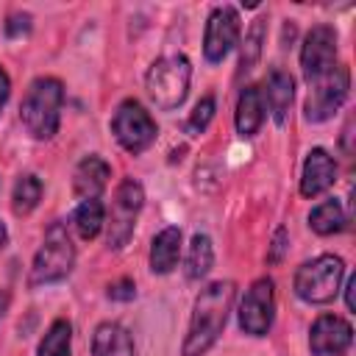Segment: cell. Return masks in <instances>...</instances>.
<instances>
[{
	"instance_id": "ba28073f",
	"label": "cell",
	"mask_w": 356,
	"mask_h": 356,
	"mask_svg": "<svg viewBox=\"0 0 356 356\" xmlns=\"http://www.w3.org/2000/svg\"><path fill=\"white\" fill-rule=\"evenodd\" d=\"M145 203V189L139 181L134 178H122L117 192H114V203H111V214H108V248L120 250L128 245L131 234H134V220L139 214Z\"/></svg>"
},
{
	"instance_id": "cb8c5ba5",
	"label": "cell",
	"mask_w": 356,
	"mask_h": 356,
	"mask_svg": "<svg viewBox=\"0 0 356 356\" xmlns=\"http://www.w3.org/2000/svg\"><path fill=\"white\" fill-rule=\"evenodd\" d=\"M264 28H267V19L264 17H259V19L250 22V28L245 33V42H242V56H239V70L242 72H250L259 64L261 44H264Z\"/></svg>"
},
{
	"instance_id": "484cf974",
	"label": "cell",
	"mask_w": 356,
	"mask_h": 356,
	"mask_svg": "<svg viewBox=\"0 0 356 356\" xmlns=\"http://www.w3.org/2000/svg\"><path fill=\"white\" fill-rule=\"evenodd\" d=\"M28 31H31V14L17 11V14L8 17V22H6V36H8V39H17V36H22V33H28Z\"/></svg>"
},
{
	"instance_id": "8fae6325",
	"label": "cell",
	"mask_w": 356,
	"mask_h": 356,
	"mask_svg": "<svg viewBox=\"0 0 356 356\" xmlns=\"http://www.w3.org/2000/svg\"><path fill=\"white\" fill-rule=\"evenodd\" d=\"M239 39V17L231 6H217L209 14L206 22V33H203V56L206 61L217 64L228 56V50L236 44Z\"/></svg>"
},
{
	"instance_id": "4dcf8cb0",
	"label": "cell",
	"mask_w": 356,
	"mask_h": 356,
	"mask_svg": "<svg viewBox=\"0 0 356 356\" xmlns=\"http://www.w3.org/2000/svg\"><path fill=\"white\" fill-rule=\"evenodd\" d=\"M6 309H8V292H6V289H0V320H3Z\"/></svg>"
},
{
	"instance_id": "d6986e66",
	"label": "cell",
	"mask_w": 356,
	"mask_h": 356,
	"mask_svg": "<svg viewBox=\"0 0 356 356\" xmlns=\"http://www.w3.org/2000/svg\"><path fill=\"white\" fill-rule=\"evenodd\" d=\"M214 267V245L206 234H195L186 250V261H184V273L189 281H200L209 275V270Z\"/></svg>"
},
{
	"instance_id": "5bb4252c",
	"label": "cell",
	"mask_w": 356,
	"mask_h": 356,
	"mask_svg": "<svg viewBox=\"0 0 356 356\" xmlns=\"http://www.w3.org/2000/svg\"><path fill=\"white\" fill-rule=\"evenodd\" d=\"M108 175H111V167L100 159V156H86L78 161L75 167V175H72V189L81 200H92V197H100V192L106 189L108 184Z\"/></svg>"
},
{
	"instance_id": "7c38bea8",
	"label": "cell",
	"mask_w": 356,
	"mask_h": 356,
	"mask_svg": "<svg viewBox=\"0 0 356 356\" xmlns=\"http://www.w3.org/2000/svg\"><path fill=\"white\" fill-rule=\"evenodd\" d=\"M353 342V328L337 314H320L309 334V348L314 356H345Z\"/></svg>"
},
{
	"instance_id": "9a60e30c",
	"label": "cell",
	"mask_w": 356,
	"mask_h": 356,
	"mask_svg": "<svg viewBox=\"0 0 356 356\" xmlns=\"http://www.w3.org/2000/svg\"><path fill=\"white\" fill-rule=\"evenodd\" d=\"M264 97H267V106H270V114H273L275 125H284L289 120V106H292V97H295L292 75L273 67L267 81H264Z\"/></svg>"
},
{
	"instance_id": "f546056e",
	"label": "cell",
	"mask_w": 356,
	"mask_h": 356,
	"mask_svg": "<svg viewBox=\"0 0 356 356\" xmlns=\"http://www.w3.org/2000/svg\"><path fill=\"white\" fill-rule=\"evenodd\" d=\"M353 289H356V275H350L348 278V284H345V306L353 312L356 309V300H353Z\"/></svg>"
},
{
	"instance_id": "52a82bcc",
	"label": "cell",
	"mask_w": 356,
	"mask_h": 356,
	"mask_svg": "<svg viewBox=\"0 0 356 356\" xmlns=\"http://www.w3.org/2000/svg\"><path fill=\"white\" fill-rule=\"evenodd\" d=\"M348 89H350V72H348V67H334L323 78L312 81V89H309V97H306V106H303L306 120L309 122H325V120H331L339 111V106L345 103Z\"/></svg>"
},
{
	"instance_id": "ffe728a7",
	"label": "cell",
	"mask_w": 356,
	"mask_h": 356,
	"mask_svg": "<svg viewBox=\"0 0 356 356\" xmlns=\"http://www.w3.org/2000/svg\"><path fill=\"white\" fill-rule=\"evenodd\" d=\"M103 222H106V209H103V203L97 197L81 200L78 209L72 211V225H75L81 239H95L100 234Z\"/></svg>"
},
{
	"instance_id": "4316f807",
	"label": "cell",
	"mask_w": 356,
	"mask_h": 356,
	"mask_svg": "<svg viewBox=\"0 0 356 356\" xmlns=\"http://www.w3.org/2000/svg\"><path fill=\"white\" fill-rule=\"evenodd\" d=\"M108 298L111 300H134L136 298V284L131 278H122V281L108 286Z\"/></svg>"
},
{
	"instance_id": "2e32d148",
	"label": "cell",
	"mask_w": 356,
	"mask_h": 356,
	"mask_svg": "<svg viewBox=\"0 0 356 356\" xmlns=\"http://www.w3.org/2000/svg\"><path fill=\"white\" fill-rule=\"evenodd\" d=\"M236 134L239 136H256L261 122H264V97L259 86H245L239 100H236Z\"/></svg>"
},
{
	"instance_id": "9c48e42d",
	"label": "cell",
	"mask_w": 356,
	"mask_h": 356,
	"mask_svg": "<svg viewBox=\"0 0 356 356\" xmlns=\"http://www.w3.org/2000/svg\"><path fill=\"white\" fill-rule=\"evenodd\" d=\"M275 317V289L270 278H259L239 303V328L250 337H264Z\"/></svg>"
},
{
	"instance_id": "44dd1931",
	"label": "cell",
	"mask_w": 356,
	"mask_h": 356,
	"mask_svg": "<svg viewBox=\"0 0 356 356\" xmlns=\"http://www.w3.org/2000/svg\"><path fill=\"white\" fill-rule=\"evenodd\" d=\"M309 225H312V231L320 234V236H328V234L342 231V228H345V211H342L339 200L328 197V200L317 203V206L312 209V214H309Z\"/></svg>"
},
{
	"instance_id": "30bf717a",
	"label": "cell",
	"mask_w": 356,
	"mask_h": 356,
	"mask_svg": "<svg viewBox=\"0 0 356 356\" xmlns=\"http://www.w3.org/2000/svg\"><path fill=\"white\" fill-rule=\"evenodd\" d=\"M337 31L331 25H314L300 47V67L306 81H317L325 72H331L337 64Z\"/></svg>"
},
{
	"instance_id": "83f0119b",
	"label": "cell",
	"mask_w": 356,
	"mask_h": 356,
	"mask_svg": "<svg viewBox=\"0 0 356 356\" xmlns=\"http://www.w3.org/2000/svg\"><path fill=\"white\" fill-rule=\"evenodd\" d=\"M284 253H286V231H284V228H278V231H275V236H273V245H270L267 261L278 264V261L284 259Z\"/></svg>"
},
{
	"instance_id": "5b68a950",
	"label": "cell",
	"mask_w": 356,
	"mask_h": 356,
	"mask_svg": "<svg viewBox=\"0 0 356 356\" xmlns=\"http://www.w3.org/2000/svg\"><path fill=\"white\" fill-rule=\"evenodd\" d=\"M345 264L339 256H317L295 273V295L306 303H331L339 292Z\"/></svg>"
},
{
	"instance_id": "7402d4cb",
	"label": "cell",
	"mask_w": 356,
	"mask_h": 356,
	"mask_svg": "<svg viewBox=\"0 0 356 356\" xmlns=\"http://www.w3.org/2000/svg\"><path fill=\"white\" fill-rule=\"evenodd\" d=\"M72 353V325L70 320H56L39 342V356H70Z\"/></svg>"
},
{
	"instance_id": "f1b7e54d",
	"label": "cell",
	"mask_w": 356,
	"mask_h": 356,
	"mask_svg": "<svg viewBox=\"0 0 356 356\" xmlns=\"http://www.w3.org/2000/svg\"><path fill=\"white\" fill-rule=\"evenodd\" d=\"M8 95H11V81H8V75H6V70L0 67V108L6 106V100H8Z\"/></svg>"
},
{
	"instance_id": "277c9868",
	"label": "cell",
	"mask_w": 356,
	"mask_h": 356,
	"mask_svg": "<svg viewBox=\"0 0 356 356\" xmlns=\"http://www.w3.org/2000/svg\"><path fill=\"white\" fill-rule=\"evenodd\" d=\"M75 264V245L67 234L64 222H53L44 234L42 248L33 256L31 264V286H42V284H56L64 281L72 273Z\"/></svg>"
},
{
	"instance_id": "ac0fdd59",
	"label": "cell",
	"mask_w": 356,
	"mask_h": 356,
	"mask_svg": "<svg viewBox=\"0 0 356 356\" xmlns=\"http://www.w3.org/2000/svg\"><path fill=\"white\" fill-rule=\"evenodd\" d=\"M92 356H134V339L120 323H100L92 337Z\"/></svg>"
},
{
	"instance_id": "d4e9b609",
	"label": "cell",
	"mask_w": 356,
	"mask_h": 356,
	"mask_svg": "<svg viewBox=\"0 0 356 356\" xmlns=\"http://www.w3.org/2000/svg\"><path fill=\"white\" fill-rule=\"evenodd\" d=\"M211 117H214V95H203V97L197 100V106L192 108L189 120H186V131H189V134H203V131L209 128Z\"/></svg>"
},
{
	"instance_id": "3957f363",
	"label": "cell",
	"mask_w": 356,
	"mask_h": 356,
	"mask_svg": "<svg viewBox=\"0 0 356 356\" xmlns=\"http://www.w3.org/2000/svg\"><path fill=\"white\" fill-rule=\"evenodd\" d=\"M189 81H192V64L186 56H164L159 58L145 78L147 95L150 100L161 108V111H172L186 100L189 92Z\"/></svg>"
},
{
	"instance_id": "1f68e13d",
	"label": "cell",
	"mask_w": 356,
	"mask_h": 356,
	"mask_svg": "<svg viewBox=\"0 0 356 356\" xmlns=\"http://www.w3.org/2000/svg\"><path fill=\"white\" fill-rule=\"evenodd\" d=\"M6 245H8V231H6V225L0 222V250H3Z\"/></svg>"
},
{
	"instance_id": "6da1fadb",
	"label": "cell",
	"mask_w": 356,
	"mask_h": 356,
	"mask_svg": "<svg viewBox=\"0 0 356 356\" xmlns=\"http://www.w3.org/2000/svg\"><path fill=\"white\" fill-rule=\"evenodd\" d=\"M234 295H236L234 281H214L197 295L192 320H189V331L184 339V356H203L217 342V337L222 334V328L228 323Z\"/></svg>"
},
{
	"instance_id": "4fadbf2b",
	"label": "cell",
	"mask_w": 356,
	"mask_h": 356,
	"mask_svg": "<svg viewBox=\"0 0 356 356\" xmlns=\"http://www.w3.org/2000/svg\"><path fill=\"white\" fill-rule=\"evenodd\" d=\"M334 181H337V164H334V159L323 147L309 150V156L303 161V175H300V195L303 197H317Z\"/></svg>"
},
{
	"instance_id": "7a4b0ae2",
	"label": "cell",
	"mask_w": 356,
	"mask_h": 356,
	"mask_svg": "<svg viewBox=\"0 0 356 356\" xmlns=\"http://www.w3.org/2000/svg\"><path fill=\"white\" fill-rule=\"evenodd\" d=\"M61 103H64V89L58 78H36L19 106V117L22 125L28 128V134L33 139H53L58 131V120H61Z\"/></svg>"
},
{
	"instance_id": "603a6c76",
	"label": "cell",
	"mask_w": 356,
	"mask_h": 356,
	"mask_svg": "<svg viewBox=\"0 0 356 356\" xmlns=\"http://www.w3.org/2000/svg\"><path fill=\"white\" fill-rule=\"evenodd\" d=\"M42 200V181L36 175H22L17 184H14V192H11V206H14V214H31Z\"/></svg>"
},
{
	"instance_id": "8992f818",
	"label": "cell",
	"mask_w": 356,
	"mask_h": 356,
	"mask_svg": "<svg viewBox=\"0 0 356 356\" xmlns=\"http://www.w3.org/2000/svg\"><path fill=\"white\" fill-rule=\"evenodd\" d=\"M111 134L128 153L139 156L153 145L159 128H156V120L150 117V111L139 100H122L111 117Z\"/></svg>"
},
{
	"instance_id": "e0dca14e",
	"label": "cell",
	"mask_w": 356,
	"mask_h": 356,
	"mask_svg": "<svg viewBox=\"0 0 356 356\" xmlns=\"http://www.w3.org/2000/svg\"><path fill=\"white\" fill-rule=\"evenodd\" d=\"M178 253H181V228L175 225L161 228L150 245V270L159 275L172 273V267L178 264Z\"/></svg>"
}]
</instances>
